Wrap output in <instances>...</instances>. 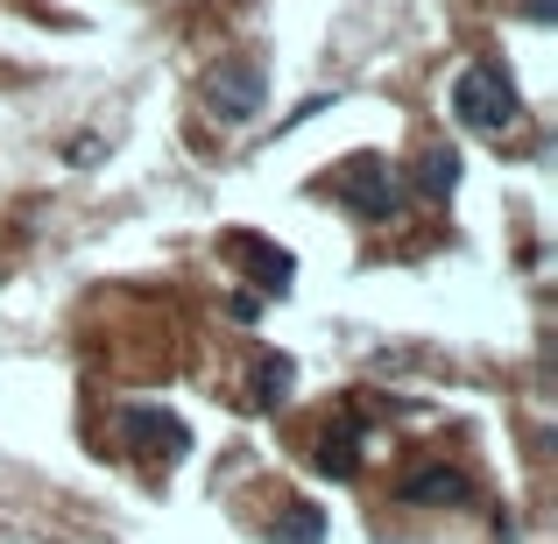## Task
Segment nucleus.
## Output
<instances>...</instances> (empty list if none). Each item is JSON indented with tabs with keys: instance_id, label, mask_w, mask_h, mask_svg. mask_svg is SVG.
Here are the masks:
<instances>
[{
	"instance_id": "1",
	"label": "nucleus",
	"mask_w": 558,
	"mask_h": 544,
	"mask_svg": "<svg viewBox=\"0 0 558 544\" xmlns=\"http://www.w3.org/2000/svg\"><path fill=\"white\" fill-rule=\"evenodd\" d=\"M452 113H460L466 128H481V135H502V128H517V121H523L517 78H509L502 64H466L460 78H452Z\"/></svg>"
},
{
	"instance_id": "2",
	"label": "nucleus",
	"mask_w": 558,
	"mask_h": 544,
	"mask_svg": "<svg viewBox=\"0 0 558 544\" xmlns=\"http://www.w3.org/2000/svg\"><path fill=\"white\" fill-rule=\"evenodd\" d=\"M205 107H213L219 121H255V113L269 107V71H262V57H219V64L205 71Z\"/></svg>"
},
{
	"instance_id": "3",
	"label": "nucleus",
	"mask_w": 558,
	"mask_h": 544,
	"mask_svg": "<svg viewBox=\"0 0 558 544\" xmlns=\"http://www.w3.org/2000/svg\"><path fill=\"white\" fill-rule=\"evenodd\" d=\"M326 191H332L340 205H354L361 219H389L396 205H403V184H396V170L381 164V156H368V149L347 156V164L326 178Z\"/></svg>"
},
{
	"instance_id": "4",
	"label": "nucleus",
	"mask_w": 558,
	"mask_h": 544,
	"mask_svg": "<svg viewBox=\"0 0 558 544\" xmlns=\"http://www.w3.org/2000/svg\"><path fill=\"white\" fill-rule=\"evenodd\" d=\"M121 432H128V446L142 452V460H184L191 452V432H184V418L178 410H156V403H135V410H121Z\"/></svg>"
},
{
	"instance_id": "5",
	"label": "nucleus",
	"mask_w": 558,
	"mask_h": 544,
	"mask_svg": "<svg viewBox=\"0 0 558 544\" xmlns=\"http://www.w3.org/2000/svg\"><path fill=\"white\" fill-rule=\"evenodd\" d=\"M219 255H241V269L255 276L262 290H276V298H283L290 290V247H276V241H262V233H227V241H219Z\"/></svg>"
},
{
	"instance_id": "6",
	"label": "nucleus",
	"mask_w": 558,
	"mask_h": 544,
	"mask_svg": "<svg viewBox=\"0 0 558 544\" xmlns=\"http://www.w3.org/2000/svg\"><path fill=\"white\" fill-rule=\"evenodd\" d=\"M396 495H403L410 509H460L466 503V474L460 467H410Z\"/></svg>"
},
{
	"instance_id": "7",
	"label": "nucleus",
	"mask_w": 558,
	"mask_h": 544,
	"mask_svg": "<svg viewBox=\"0 0 558 544\" xmlns=\"http://www.w3.org/2000/svg\"><path fill=\"white\" fill-rule=\"evenodd\" d=\"M318 474H332V481H347V474H361V424L354 418H332L326 424V438H318Z\"/></svg>"
},
{
	"instance_id": "8",
	"label": "nucleus",
	"mask_w": 558,
	"mask_h": 544,
	"mask_svg": "<svg viewBox=\"0 0 558 544\" xmlns=\"http://www.w3.org/2000/svg\"><path fill=\"white\" fill-rule=\"evenodd\" d=\"M269 537H276V544H318V537H326V517H318L312 503H290L283 517H276Z\"/></svg>"
},
{
	"instance_id": "9",
	"label": "nucleus",
	"mask_w": 558,
	"mask_h": 544,
	"mask_svg": "<svg viewBox=\"0 0 558 544\" xmlns=\"http://www.w3.org/2000/svg\"><path fill=\"white\" fill-rule=\"evenodd\" d=\"M290 375H298V361H290V354H262L255 361V403H283Z\"/></svg>"
},
{
	"instance_id": "10",
	"label": "nucleus",
	"mask_w": 558,
	"mask_h": 544,
	"mask_svg": "<svg viewBox=\"0 0 558 544\" xmlns=\"http://www.w3.org/2000/svg\"><path fill=\"white\" fill-rule=\"evenodd\" d=\"M452 184H460V156H452V149H432L417 164V191H424V198H446Z\"/></svg>"
},
{
	"instance_id": "11",
	"label": "nucleus",
	"mask_w": 558,
	"mask_h": 544,
	"mask_svg": "<svg viewBox=\"0 0 558 544\" xmlns=\"http://www.w3.org/2000/svg\"><path fill=\"white\" fill-rule=\"evenodd\" d=\"M227 312H233V318H241V326H255V312H262V298H255V290H241V298H233V304H227Z\"/></svg>"
},
{
	"instance_id": "12",
	"label": "nucleus",
	"mask_w": 558,
	"mask_h": 544,
	"mask_svg": "<svg viewBox=\"0 0 558 544\" xmlns=\"http://www.w3.org/2000/svg\"><path fill=\"white\" fill-rule=\"evenodd\" d=\"M523 14H531V22H551V0H523Z\"/></svg>"
}]
</instances>
